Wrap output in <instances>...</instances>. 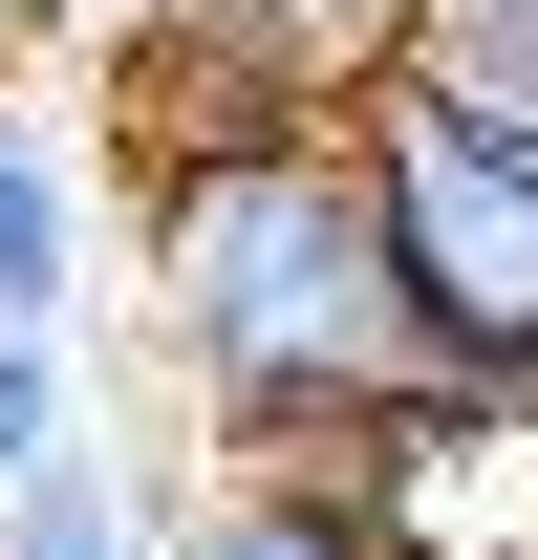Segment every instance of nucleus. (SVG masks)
<instances>
[{
    "instance_id": "nucleus-1",
    "label": "nucleus",
    "mask_w": 538,
    "mask_h": 560,
    "mask_svg": "<svg viewBox=\"0 0 538 560\" xmlns=\"http://www.w3.org/2000/svg\"><path fill=\"white\" fill-rule=\"evenodd\" d=\"M151 346L215 410L237 475H324L366 410L431 388V324H409L388 259V173L344 108H280V130H151Z\"/></svg>"
},
{
    "instance_id": "nucleus-2",
    "label": "nucleus",
    "mask_w": 538,
    "mask_h": 560,
    "mask_svg": "<svg viewBox=\"0 0 538 560\" xmlns=\"http://www.w3.org/2000/svg\"><path fill=\"white\" fill-rule=\"evenodd\" d=\"M366 173H388V259H409V324L453 388H538V130L453 108V86H366L344 108Z\"/></svg>"
},
{
    "instance_id": "nucleus-3",
    "label": "nucleus",
    "mask_w": 538,
    "mask_h": 560,
    "mask_svg": "<svg viewBox=\"0 0 538 560\" xmlns=\"http://www.w3.org/2000/svg\"><path fill=\"white\" fill-rule=\"evenodd\" d=\"M409 0H130L151 130H280V108H366Z\"/></svg>"
},
{
    "instance_id": "nucleus-4",
    "label": "nucleus",
    "mask_w": 538,
    "mask_h": 560,
    "mask_svg": "<svg viewBox=\"0 0 538 560\" xmlns=\"http://www.w3.org/2000/svg\"><path fill=\"white\" fill-rule=\"evenodd\" d=\"M86 302V173H66V130L0 86V324H66Z\"/></svg>"
},
{
    "instance_id": "nucleus-5",
    "label": "nucleus",
    "mask_w": 538,
    "mask_h": 560,
    "mask_svg": "<svg viewBox=\"0 0 538 560\" xmlns=\"http://www.w3.org/2000/svg\"><path fill=\"white\" fill-rule=\"evenodd\" d=\"M173 560H409V539L366 517V495H324V475H215Z\"/></svg>"
},
{
    "instance_id": "nucleus-6",
    "label": "nucleus",
    "mask_w": 538,
    "mask_h": 560,
    "mask_svg": "<svg viewBox=\"0 0 538 560\" xmlns=\"http://www.w3.org/2000/svg\"><path fill=\"white\" fill-rule=\"evenodd\" d=\"M409 86H453V108H495V130H538V0H409Z\"/></svg>"
},
{
    "instance_id": "nucleus-7",
    "label": "nucleus",
    "mask_w": 538,
    "mask_h": 560,
    "mask_svg": "<svg viewBox=\"0 0 538 560\" xmlns=\"http://www.w3.org/2000/svg\"><path fill=\"white\" fill-rule=\"evenodd\" d=\"M130 539H151V495L108 453H44V475L0 495V560H130Z\"/></svg>"
},
{
    "instance_id": "nucleus-8",
    "label": "nucleus",
    "mask_w": 538,
    "mask_h": 560,
    "mask_svg": "<svg viewBox=\"0 0 538 560\" xmlns=\"http://www.w3.org/2000/svg\"><path fill=\"white\" fill-rule=\"evenodd\" d=\"M44 453H86V388H66V324H0V495L44 475Z\"/></svg>"
},
{
    "instance_id": "nucleus-9",
    "label": "nucleus",
    "mask_w": 538,
    "mask_h": 560,
    "mask_svg": "<svg viewBox=\"0 0 538 560\" xmlns=\"http://www.w3.org/2000/svg\"><path fill=\"white\" fill-rule=\"evenodd\" d=\"M44 44H66V0H0V86H22V66H44Z\"/></svg>"
}]
</instances>
